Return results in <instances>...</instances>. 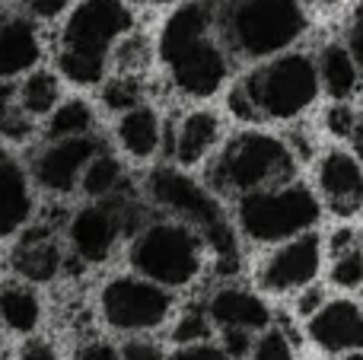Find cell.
<instances>
[{
	"mask_svg": "<svg viewBox=\"0 0 363 360\" xmlns=\"http://www.w3.org/2000/svg\"><path fill=\"white\" fill-rule=\"evenodd\" d=\"M204 249L207 240L185 220H157L144 227L131 240L128 259H131L134 274L166 287V291H182L194 284L204 268Z\"/></svg>",
	"mask_w": 363,
	"mask_h": 360,
	"instance_id": "cell-4",
	"label": "cell"
},
{
	"mask_svg": "<svg viewBox=\"0 0 363 360\" xmlns=\"http://www.w3.org/2000/svg\"><path fill=\"white\" fill-rule=\"evenodd\" d=\"M169 360H236L223 351V344L213 342H201V344H185V348H176L169 354Z\"/></svg>",
	"mask_w": 363,
	"mask_h": 360,
	"instance_id": "cell-33",
	"label": "cell"
},
{
	"mask_svg": "<svg viewBox=\"0 0 363 360\" xmlns=\"http://www.w3.org/2000/svg\"><path fill=\"white\" fill-rule=\"evenodd\" d=\"M32 121L19 106V89L10 80H0V134L10 140L29 137Z\"/></svg>",
	"mask_w": 363,
	"mask_h": 360,
	"instance_id": "cell-26",
	"label": "cell"
},
{
	"mask_svg": "<svg viewBox=\"0 0 363 360\" xmlns=\"http://www.w3.org/2000/svg\"><path fill=\"white\" fill-rule=\"evenodd\" d=\"M325 303H328V300H325V291H322V287H315V284H309V287H303L300 297H296V316L313 319Z\"/></svg>",
	"mask_w": 363,
	"mask_h": 360,
	"instance_id": "cell-36",
	"label": "cell"
},
{
	"mask_svg": "<svg viewBox=\"0 0 363 360\" xmlns=\"http://www.w3.org/2000/svg\"><path fill=\"white\" fill-rule=\"evenodd\" d=\"M322 268V240L319 233H303L287 240L262 261L258 268V287L264 293H300L319 278Z\"/></svg>",
	"mask_w": 363,
	"mask_h": 360,
	"instance_id": "cell-10",
	"label": "cell"
},
{
	"mask_svg": "<svg viewBox=\"0 0 363 360\" xmlns=\"http://www.w3.org/2000/svg\"><path fill=\"white\" fill-rule=\"evenodd\" d=\"M319 80L325 86V93L332 96L335 102H347L360 86V64L357 57L351 55L347 45H325L319 55Z\"/></svg>",
	"mask_w": 363,
	"mask_h": 360,
	"instance_id": "cell-21",
	"label": "cell"
},
{
	"mask_svg": "<svg viewBox=\"0 0 363 360\" xmlns=\"http://www.w3.org/2000/svg\"><path fill=\"white\" fill-rule=\"evenodd\" d=\"M16 357L19 360H61L55 342H48V338H35V335H29L23 344H19Z\"/></svg>",
	"mask_w": 363,
	"mask_h": 360,
	"instance_id": "cell-35",
	"label": "cell"
},
{
	"mask_svg": "<svg viewBox=\"0 0 363 360\" xmlns=\"http://www.w3.org/2000/svg\"><path fill=\"white\" fill-rule=\"evenodd\" d=\"M0 354H4V332H0Z\"/></svg>",
	"mask_w": 363,
	"mask_h": 360,
	"instance_id": "cell-44",
	"label": "cell"
},
{
	"mask_svg": "<svg viewBox=\"0 0 363 360\" xmlns=\"http://www.w3.org/2000/svg\"><path fill=\"white\" fill-rule=\"evenodd\" d=\"M74 4V0H29V6H32V13H35L38 19H55V16H61L67 6Z\"/></svg>",
	"mask_w": 363,
	"mask_h": 360,
	"instance_id": "cell-39",
	"label": "cell"
},
{
	"mask_svg": "<svg viewBox=\"0 0 363 360\" xmlns=\"http://www.w3.org/2000/svg\"><path fill=\"white\" fill-rule=\"evenodd\" d=\"M64 265V255L57 249V242L51 240L48 230H29V233L19 240L16 252H13V268L23 281L29 284H48L57 278Z\"/></svg>",
	"mask_w": 363,
	"mask_h": 360,
	"instance_id": "cell-16",
	"label": "cell"
},
{
	"mask_svg": "<svg viewBox=\"0 0 363 360\" xmlns=\"http://www.w3.org/2000/svg\"><path fill=\"white\" fill-rule=\"evenodd\" d=\"M315 182L325 198V204L338 217H351L363 208V166L354 153L347 150H328L319 159Z\"/></svg>",
	"mask_w": 363,
	"mask_h": 360,
	"instance_id": "cell-14",
	"label": "cell"
},
{
	"mask_svg": "<svg viewBox=\"0 0 363 360\" xmlns=\"http://www.w3.org/2000/svg\"><path fill=\"white\" fill-rule=\"evenodd\" d=\"M207 316H211V322L217 325L220 332L242 329V332L258 335V332H264L271 325V306L264 303L255 291H245V287H236V284H223L207 300Z\"/></svg>",
	"mask_w": 363,
	"mask_h": 360,
	"instance_id": "cell-15",
	"label": "cell"
},
{
	"mask_svg": "<svg viewBox=\"0 0 363 360\" xmlns=\"http://www.w3.org/2000/svg\"><path fill=\"white\" fill-rule=\"evenodd\" d=\"M150 198L166 208L176 220H185L207 240V249H213L220 271L233 274L239 268V249H236V233H233L230 220H226L220 201L198 185L191 176L163 166L150 176Z\"/></svg>",
	"mask_w": 363,
	"mask_h": 360,
	"instance_id": "cell-6",
	"label": "cell"
},
{
	"mask_svg": "<svg viewBox=\"0 0 363 360\" xmlns=\"http://www.w3.org/2000/svg\"><path fill=\"white\" fill-rule=\"evenodd\" d=\"M150 4H176V0H150Z\"/></svg>",
	"mask_w": 363,
	"mask_h": 360,
	"instance_id": "cell-43",
	"label": "cell"
},
{
	"mask_svg": "<svg viewBox=\"0 0 363 360\" xmlns=\"http://www.w3.org/2000/svg\"><path fill=\"white\" fill-rule=\"evenodd\" d=\"M32 217L29 176L16 159H0V240L19 233Z\"/></svg>",
	"mask_w": 363,
	"mask_h": 360,
	"instance_id": "cell-17",
	"label": "cell"
},
{
	"mask_svg": "<svg viewBox=\"0 0 363 360\" xmlns=\"http://www.w3.org/2000/svg\"><path fill=\"white\" fill-rule=\"evenodd\" d=\"M322 89L319 64L300 51L264 61L230 93V108L242 121H287L303 115Z\"/></svg>",
	"mask_w": 363,
	"mask_h": 360,
	"instance_id": "cell-2",
	"label": "cell"
},
{
	"mask_svg": "<svg viewBox=\"0 0 363 360\" xmlns=\"http://www.w3.org/2000/svg\"><path fill=\"white\" fill-rule=\"evenodd\" d=\"M306 335L325 354H357L363 351V306L354 300H328L306 319Z\"/></svg>",
	"mask_w": 363,
	"mask_h": 360,
	"instance_id": "cell-12",
	"label": "cell"
},
{
	"mask_svg": "<svg viewBox=\"0 0 363 360\" xmlns=\"http://www.w3.org/2000/svg\"><path fill=\"white\" fill-rule=\"evenodd\" d=\"M322 217V204L306 185L284 182L274 189L239 195L236 223L242 236L262 246H281L303 233H313Z\"/></svg>",
	"mask_w": 363,
	"mask_h": 360,
	"instance_id": "cell-7",
	"label": "cell"
},
{
	"mask_svg": "<svg viewBox=\"0 0 363 360\" xmlns=\"http://www.w3.org/2000/svg\"><path fill=\"white\" fill-rule=\"evenodd\" d=\"M172 291L140 274H118L99 291V313L106 325L125 335H150L163 329L172 316Z\"/></svg>",
	"mask_w": 363,
	"mask_h": 360,
	"instance_id": "cell-9",
	"label": "cell"
},
{
	"mask_svg": "<svg viewBox=\"0 0 363 360\" xmlns=\"http://www.w3.org/2000/svg\"><path fill=\"white\" fill-rule=\"evenodd\" d=\"M102 99H106L108 108H115V112H131V108L140 106V83L134 80V77L121 74V80H112L106 86V93H102Z\"/></svg>",
	"mask_w": 363,
	"mask_h": 360,
	"instance_id": "cell-30",
	"label": "cell"
},
{
	"mask_svg": "<svg viewBox=\"0 0 363 360\" xmlns=\"http://www.w3.org/2000/svg\"><path fill=\"white\" fill-rule=\"evenodd\" d=\"M220 134H223V125H220V118L213 112H204V108L188 112L176 128V144H172L176 163L179 166L204 163L213 153V147L220 144Z\"/></svg>",
	"mask_w": 363,
	"mask_h": 360,
	"instance_id": "cell-18",
	"label": "cell"
},
{
	"mask_svg": "<svg viewBox=\"0 0 363 360\" xmlns=\"http://www.w3.org/2000/svg\"><path fill=\"white\" fill-rule=\"evenodd\" d=\"M118 182H121V163L112 153H96L93 163L86 166V172H83V179H80V189L86 198L102 201V198H108L118 189Z\"/></svg>",
	"mask_w": 363,
	"mask_h": 360,
	"instance_id": "cell-25",
	"label": "cell"
},
{
	"mask_svg": "<svg viewBox=\"0 0 363 360\" xmlns=\"http://www.w3.org/2000/svg\"><path fill=\"white\" fill-rule=\"evenodd\" d=\"M220 344H223V351L230 357L242 360V357L252 354L255 338H252V332H242V329H223V332H220Z\"/></svg>",
	"mask_w": 363,
	"mask_h": 360,
	"instance_id": "cell-34",
	"label": "cell"
},
{
	"mask_svg": "<svg viewBox=\"0 0 363 360\" xmlns=\"http://www.w3.org/2000/svg\"><path fill=\"white\" fill-rule=\"evenodd\" d=\"M328 278H332L335 287H341V291H357L363 287V246L345 249V252H335L332 255V271H328Z\"/></svg>",
	"mask_w": 363,
	"mask_h": 360,
	"instance_id": "cell-28",
	"label": "cell"
},
{
	"mask_svg": "<svg viewBox=\"0 0 363 360\" xmlns=\"http://www.w3.org/2000/svg\"><path fill=\"white\" fill-rule=\"evenodd\" d=\"M0 29H4V19H0Z\"/></svg>",
	"mask_w": 363,
	"mask_h": 360,
	"instance_id": "cell-45",
	"label": "cell"
},
{
	"mask_svg": "<svg viewBox=\"0 0 363 360\" xmlns=\"http://www.w3.org/2000/svg\"><path fill=\"white\" fill-rule=\"evenodd\" d=\"M360 125V115L354 112L347 102H335L332 108L325 112V128L335 134V137H354Z\"/></svg>",
	"mask_w": 363,
	"mask_h": 360,
	"instance_id": "cell-31",
	"label": "cell"
},
{
	"mask_svg": "<svg viewBox=\"0 0 363 360\" xmlns=\"http://www.w3.org/2000/svg\"><path fill=\"white\" fill-rule=\"evenodd\" d=\"M93 128V108L83 99H67L48 115V134L55 140L67 137H86Z\"/></svg>",
	"mask_w": 363,
	"mask_h": 360,
	"instance_id": "cell-24",
	"label": "cell"
},
{
	"mask_svg": "<svg viewBox=\"0 0 363 360\" xmlns=\"http://www.w3.org/2000/svg\"><path fill=\"white\" fill-rule=\"evenodd\" d=\"M213 329L217 325L211 322V316H207V310H185L182 316L172 322V342H176V348H185V344H201V342H211Z\"/></svg>",
	"mask_w": 363,
	"mask_h": 360,
	"instance_id": "cell-27",
	"label": "cell"
},
{
	"mask_svg": "<svg viewBox=\"0 0 363 360\" xmlns=\"http://www.w3.org/2000/svg\"><path fill=\"white\" fill-rule=\"evenodd\" d=\"M121 357L125 360H169L163 351V344L153 342L147 335H131L125 344H121Z\"/></svg>",
	"mask_w": 363,
	"mask_h": 360,
	"instance_id": "cell-32",
	"label": "cell"
},
{
	"mask_svg": "<svg viewBox=\"0 0 363 360\" xmlns=\"http://www.w3.org/2000/svg\"><path fill=\"white\" fill-rule=\"evenodd\" d=\"M42 57V42L32 19H10L0 29V80H13V77L32 70Z\"/></svg>",
	"mask_w": 363,
	"mask_h": 360,
	"instance_id": "cell-19",
	"label": "cell"
},
{
	"mask_svg": "<svg viewBox=\"0 0 363 360\" xmlns=\"http://www.w3.org/2000/svg\"><path fill=\"white\" fill-rule=\"evenodd\" d=\"M341 360H363V351H357V354H345Z\"/></svg>",
	"mask_w": 363,
	"mask_h": 360,
	"instance_id": "cell-41",
	"label": "cell"
},
{
	"mask_svg": "<svg viewBox=\"0 0 363 360\" xmlns=\"http://www.w3.org/2000/svg\"><path fill=\"white\" fill-rule=\"evenodd\" d=\"M252 360H294V342H290L287 329L268 325L264 332H258L255 348H252Z\"/></svg>",
	"mask_w": 363,
	"mask_h": 360,
	"instance_id": "cell-29",
	"label": "cell"
},
{
	"mask_svg": "<svg viewBox=\"0 0 363 360\" xmlns=\"http://www.w3.org/2000/svg\"><path fill=\"white\" fill-rule=\"evenodd\" d=\"M134 26L125 0H83L61 29L57 70L77 86H96L106 77L108 51Z\"/></svg>",
	"mask_w": 363,
	"mask_h": 360,
	"instance_id": "cell-3",
	"label": "cell"
},
{
	"mask_svg": "<svg viewBox=\"0 0 363 360\" xmlns=\"http://www.w3.org/2000/svg\"><path fill=\"white\" fill-rule=\"evenodd\" d=\"M121 233V220L108 204L93 201L86 208H80L67 223V240L70 249L80 261L86 265H102L112 255L115 242Z\"/></svg>",
	"mask_w": 363,
	"mask_h": 360,
	"instance_id": "cell-13",
	"label": "cell"
},
{
	"mask_svg": "<svg viewBox=\"0 0 363 360\" xmlns=\"http://www.w3.org/2000/svg\"><path fill=\"white\" fill-rule=\"evenodd\" d=\"M347 48H351V55L357 57V64L363 67V0L354 10L351 26H347Z\"/></svg>",
	"mask_w": 363,
	"mask_h": 360,
	"instance_id": "cell-38",
	"label": "cell"
},
{
	"mask_svg": "<svg viewBox=\"0 0 363 360\" xmlns=\"http://www.w3.org/2000/svg\"><path fill=\"white\" fill-rule=\"evenodd\" d=\"M96 153H102V144L86 134V137H67L55 140L51 147H45L32 163V179L42 185L45 191L55 195H67L74 185H80L86 166L93 163Z\"/></svg>",
	"mask_w": 363,
	"mask_h": 360,
	"instance_id": "cell-11",
	"label": "cell"
},
{
	"mask_svg": "<svg viewBox=\"0 0 363 360\" xmlns=\"http://www.w3.org/2000/svg\"><path fill=\"white\" fill-rule=\"evenodd\" d=\"M294 150L281 137L264 131H242L220 150L211 179L223 191L249 195V191L294 182Z\"/></svg>",
	"mask_w": 363,
	"mask_h": 360,
	"instance_id": "cell-8",
	"label": "cell"
},
{
	"mask_svg": "<svg viewBox=\"0 0 363 360\" xmlns=\"http://www.w3.org/2000/svg\"><path fill=\"white\" fill-rule=\"evenodd\" d=\"M0 159H4V153H0Z\"/></svg>",
	"mask_w": 363,
	"mask_h": 360,
	"instance_id": "cell-46",
	"label": "cell"
},
{
	"mask_svg": "<svg viewBox=\"0 0 363 360\" xmlns=\"http://www.w3.org/2000/svg\"><path fill=\"white\" fill-rule=\"evenodd\" d=\"M19 106L29 118H42L51 115L61 106V83L51 70H32L26 74L23 86H19Z\"/></svg>",
	"mask_w": 363,
	"mask_h": 360,
	"instance_id": "cell-23",
	"label": "cell"
},
{
	"mask_svg": "<svg viewBox=\"0 0 363 360\" xmlns=\"http://www.w3.org/2000/svg\"><path fill=\"white\" fill-rule=\"evenodd\" d=\"M354 140H357V147L363 150V118H360V125H357V134H354Z\"/></svg>",
	"mask_w": 363,
	"mask_h": 360,
	"instance_id": "cell-40",
	"label": "cell"
},
{
	"mask_svg": "<svg viewBox=\"0 0 363 360\" xmlns=\"http://www.w3.org/2000/svg\"><path fill=\"white\" fill-rule=\"evenodd\" d=\"M118 140L134 159H150L163 144V121L150 106H138L118 118Z\"/></svg>",
	"mask_w": 363,
	"mask_h": 360,
	"instance_id": "cell-22",
	"label": "cell"
},
{
	"mask_svg": "<svg viewBox=\"0 0 363 360\" xmlns=\"http://www.w3.org/2000/svg\"><path fill=\"white\" fill-rule=\"evenodd\" d=\"M322 4H325V6H338L341 0H322Z\"/></svg>",
	"mask_w": 363,
	"mask_h": 360,
	"instance_id": "cell-42",
	"label": "cell"
},
{
	"mask_svg": "<svg viewBox=\"0 0 363 360\" xmlns=\"http://www.w3.org/2000/svg\"><path fill=\"white\" fill-rule=\"evenodd\" d=\"M226 42L252 61L284 55L306 32L300 0H223Z\"/></svg>",
	"mask_w": 363,
	"mask_h": 360,
	"instance_id": "cell-5",
	"label": "cell"
},
{
	"mask_svg": "<svg viewBox=\"0 0 363 360\" xmlns=\"http://www.w3.org/2000/svg\"><path fill=\"white\" fill-rule=\"evenodd\" d=\"M217 13L207 0H194L172 13L160 32V57L172 83L185 96L211 99L230 77V55L213 38Z\"/></svg>",
	"mask_w": 363,
	"mask_h": 360,
	"instance_id": "cell-1",
	"label": "cell"
},
{
	"mask_svg": "<svg viewBox=\"0 0 363 360\" xmlns=\"http://www.w3.org/2000/svg\"><path fill=\"white\" fill-rule=\"evenodd\" d=\"M0 325L16 335H32L42 325V300L29 281L0 284Z\"/></svg>",
	"mask_w": 363,
	"mask_h": 360,
	"instance_id": "cell-20",
	"label": "cell"
},
{
	"mask_svg": "<svg viewBox=\"0 0 363 360\" xmlns=\"http://www.w3.org/2000/svg\"><path fill=\"white\" fill-rule=\"evenodd\" d=\"M74 360H125L121 357V348H115L112 342H102V338H93V342L80 344Z\"/></svg>",
	"mask_w": 363,
	"mask_h": 360,
	"instance_id": "cell-37",
	"label": "cell"
}]
</instances>
